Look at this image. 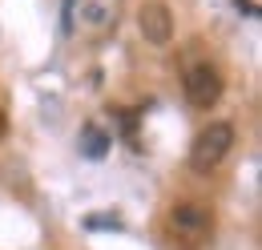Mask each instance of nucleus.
Here are the masks:
<instances>
[{
  "instance_id": "f257e3e1",
  "label": "nucleus",
  "mask_w": 262,
  "mask_h": 250,
  "mask_svg": "<svg viewBox=\"0 0 262 250\" xmlns=\"http://www.w3.org/2000/svg\"><path fill=\"white\" fill-rule=\"evenodd\" d=\"M169 234L182 242V246H202L210 234H214V210L206 206V202H194V198H182V202H173L169 206Z\"/></svg>"
},
{
  "instance_id": "f03ea898",
  "label": "nucleus",
  "mask_w": 262,
  "mask_h": 250,
  "mask_svg": "<svg viewBox=\"0 0 262 250\" xmlns=\"http://www.w3.org/2000/svg\"><path fill=\"white\" fill-rule=\"evenodd\" d=\"M234 137H238V133H234L230 121H210L194 141H190V170H194V174H214L230 157Z\"/></svg>"
},
{
  "instance_id": "7ed1b4c3",
  "label": "nucleus",
  "mask_w": 262,
  "mask_h": 250,
  "mask_svg": "<svg viewBox=\"0 0 262 250\" xmlns=\"http://www.w3.org/2000/svg\"><path fill=\"white\" fill-rule=\"evenodd\" d=\"M182 93H186V101H190L194 109H214L218 97H222V73H218V65H210V61L186 65V73H182Z\"/></svg>"
},
{
  "instance_id": "20e7f679",
  "label": "nucleus",
  "mask_w": 262,
  "mask_h": 250,
  "mask_svg": "<svg viewBox=\"0 0 262 250\" xmlns=\"http://www.w3.org/2000/svg\"><path fill=\"white\" fill-rule=\"evenodd\" d=\"M137 32H141L145 45H154V49L173 45V12H169V4H165V0H145V4L137 8Z\"/></svg>"
},
{
  "instance_id": "39448f33",
  "label": "nucleus",
  "mask_w": 262,
  "mask_h": 250,
  "mask_svg": "<svg viewBox=\"0 0 262 250\" xmlns=\"http://www.w3.org/2000/svg\"><path fill=\"white\" fill-rule=\"evenodd\" d=\"M4 133H8V117L0 113V141H4Z\"/></svg>"
}]
</instances>
